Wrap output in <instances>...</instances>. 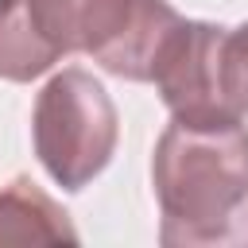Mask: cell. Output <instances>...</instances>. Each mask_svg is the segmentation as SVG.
I'll use <instances>...</instances> for the list:
<instances>
[{"mask_svg":"<svg viewBox=\"0 0 248 248\" xmlns=\"http://www.w3.org/2000/svg\"><path fill=\"white\" fill-rule=\"evenodd\" d=\"M31 140L43 170L62 190L89 186L108 167L120 140V120L108 89L89 70L66 66L35 97Z\"/></svg>","mask_w":248,"mask_h":248,"instance_id":"2","label":"cell"},{"mask_svg":"<svg viewBox=\"0 0 248 248\" xmlns=\"http://www.w3.org/2000/svg\"><path fill=\"white\" fill-rule=\"evenodd\" d=\"M78 50V0H0V78L31 81Z\"/></svg>","mask_w":248,"mask_h":248,"instance_id":"4","label":"cell"},{"mask_svg":"<svg viewBox=\"0 0 248 248\" xmlns=\"http://www.w3.org/2000/svg\"><path fill=\"white\" fill-rule=\"evenodd\" d=\"M213 97L229 120L248 116V19L240 27H217L213 39Z\"/></svg>","mask_w":248,"mask_h":248,"instance_id":"6","label":"cell"},{"mask_svg":"<svg viewBox=\"0 0 248 248\" xmlns=\"http://www.w3.org/2000/svg\"><path fill=\"white\" fill-rule=\"evenodd\" d=\"M78 240L70 213L31 178H12L0 190V244H62Z\"/></svg>","mask_w":248,"mask_h":248,"instance_id":"5","label":"cell"},{"mask_svg":"<svg viewBox=\"0 0 248 248\" xmlns=\"http://www.w3.org/2000/svg\"><path fill=\"white\" fill-rule=\"evenodd\" d=\"M151 186L167 248L248 244V124L170 116L151 155Z\"/></svg>","mask_w":248,"mask_h":248,"instance_id":"1","label":"cell"},{"mask_svg":"<svg viewBox=\"0 0 248 248\" xmlns=\"http://www.w3.org/2000/svg\"><path fill=\"white\" fill-rule=\"evenodd\" d=\"M178 23L167 0H78V50L124 81H151Z\"/></svg>","mask_w":248,"mask_h":248,"instance_id":"3","label":"cell"}]
</instances>
